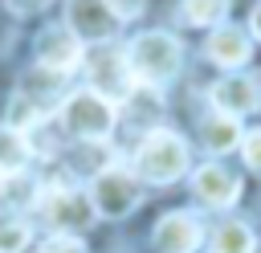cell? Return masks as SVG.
<instances>
[{
	"mask_svg": "<svg viewBox=\"0 0 261 253\" xmlns=\"http://www.w3.org/2000/svg\"><path fill=\"white\" fill-rule=\"evenodd\" d=\"M179 61H184V45L171 37V33H139L130 45H126V65H130V78L135 86H163L179 73Z\"/></svg>",
	"mask_w": 261,
	"mask_h": 253,
	"instance_id": "cell-1",
	"label": "cell"
},
{
	"mask_svg": "<svg viewBox=\"0 0 261 253\" xmlns=\"http://www.w3.org/2000/svg\"><path fill=\"white\" fill-rule=\"evenodd\" d=\"M188 171V143L175 131H147L135 147V175L147 184H175Z\"/></svg>",
	"mask_w": 261,
	"mask_h": 253,
	"instance_id": "cell-2",
	"label": "cell"
},
{
	"mask_svg": "<svg viewBox=\"0 0 261 253\" xmlns=\"http://www.w3.org/2000/svg\"><path fill=\"white\" fill-rule=\"evenodd\" d=\"M86 196H90V204H94L98 216L122 220V216H130V212L139 208V200H143V180L135 175V167L110 163V167H102V171L94 175V184H90Z\"/></svg>",
	"mask_w": 261,
	"mask_h": 253,
	"instance_id": "cell-3",
	"label": "cell"
},
{
	"mask_svg": "<svg viewBox=\"0 0 261 253\" xmlns=\"http://www.w3.org/2000/svg\"><path fill=\"white\" fill-rule=\"evenodd\" d=\"M114 122H118L114 102H106V98L94 94L90 86H86V90H73V94L61 102V127H65L69 135H77V139L102 143V139H110Z\"/></svg>",
	"mask_w": 261,
	"mask_h": 253,
	"instance_id": "cell-4",
	"label": "cell"
},
{
	"mask_svg": "<svg viewBox=\"0 0 261 253\" xmlns=\"http://www.w3.org/2000/svg\"><path fill=\"white\" fill-rule=\"evenodd\" d=\"M37 208H41L45 224H49V229H57V233L90 229V220L98 216L86 192H77V188H61V184L41 188V192H37Z\"/></svg>",
	"mask_w": 261,
	"mask_h": 253,
	"instance_id": "cell-5",
	"label": "cell"
},
{
	"mask_svg": "<svg viewBox=\"0 0 261 253\" xmlns=\"http://www.w3.org/2000/svg\"><path fill=\"white\" fill-rule=\"evenodd\" d=\"M86 73H90V90L102 94L106 102H126L135 94V78H130V65H126V53L102 45L86 57Z\"/></svg>",
	"mask_w": 261,
	"mask_h": 253,
	"instance_id": "cell-6",
	"label": "cell"
},
{
	"mask_svg": "<svg viewBox=\"0 0 261 253\" xmlns=\"http://www.w3.org/2000/svg\"><path fill=\"white\" fill-rule=\"evenodd\" d=\"M65 29L82 41V45H106L118 29V20L110 16L106 0H69L65 4Z\"/></svg>",
	"mask_w": 261,
	"mask_h": 253,
	"instance_id": "cell-7",
	"label": "cell"
},
{
	"mask_svg": "<svg viewBox=\"0 0 261 253\" xmlns=\"http://www.w3.org/2000/svg\"><path fill=\"white\" fill-rule=\"evenodd\" d=\"M86 57V45L65 29V24H49L41 37H37V65L49 69V73H73Z\"/></svg>",
	"mask_w": 261,
	"mask_h": 253,
	"instance_id": "cell-8",
	"label": "cell"
},
{
	"mask_svg": "<svg viewBox=\"0 0 261 253\" xmlns=\"http://www.w3.org/2000/svg\"><path fill=\"white\" fill-rule=\"evenodd\" d=\"M200 237L204 233H200V220L192 212H167V216H159L151 245H155V253H192L200 245Z\"/></svg>",
	"mask_w": 261,
	"mask_h": 253,
	"instance_id": "cell-9",
	"label": "cell"
},
{
	"mask_svg": "<svg viewBox=\"0 0 261 253\" xmlns=\"http://www.w3.org/2000/svg\"><path fill=\"white\" fill-rule=\"evenodd\" d=\"M212 106L220 110V114H232V118H241V114H253L257 110V102H261V90H257V82L253 78H245V73H228V78H220L216 86H212Z\"/></svg>",
	"mask_w": 261,
	"mask_h": 253,
	"instance_id": "cell-10",
	"label": "cell"
},
{
	"mask_svg": "<svg viewBox=\"0 0 261 253\" xmlns=\"http://www.w3.org/2000/svg\"><path fill=\"white\" fill-rule=\"evenodd\" d=\"M204 53H208L216 65L237 69V65H245V61L253 57V41H249V33H245L241 24H216V29L208 33Z\"/></svg>",
	"mask_w": 261,
	"mask_h": 253,
	"instance_id": "cell-11",
	"label": "cell"
},
{
	"mask_svg": "<svg viewBox=\"0 0 261 253\" xmlns=\"http://www.w3.org/2000/svg\"><path fill=\"white\" fill-rule=\"evenodd\" d=\"M192 188H196V196H200L204 204H212V208H228V204H237V196H241V180H237L224 163H204V167L192 175Z\"/></svg>",
	"mask_w": 261,
	"mask_h": 253,
	"instance_id": "cell-12",
	"label": "cell"
},
{
	"mask_svg": "<svg viewBox=\"0 0 261 253\" xmlns=\"http://www.w3.org/2000/svg\"><path fill=\"white\" fill-rule=\"evenodd\" d=\"M200 135H204V147L212 151V155H224V151H232V147H241V118H232V114H220V110H212L204 122H200Z\"/></svg>",
	"mask_w": 261,
	"mask_h": 253,
	"instance_id": "cell-13",
	"label": "cell"
},
{
	"mask_svg": "<svg viewBox=\"0 0 261 253\" xmlns=\"http://www.w3.org/2000/svg\"><path fill=\"white\" fill-rule=\"evenodd\" d=\"M29 155H33L29 139H24L20 131H12V127H0V180H4V175L24 171Z\"/></svg>",
	"mask_w": 261,
	"mask_h": 253,
	"instance_id": "cell-14",
	"label": "cell"
},
{
	"mask_svg": "<svg viewBox=\"0 0 261 253\" xmlns=\"http://www.w3.org/2000/svg\"><path fill=\"white\" fill-rule=\"evenodd\" d=\"M253 229L241 220H228L212 233V253H253Z\"/></svg>",
	"mask_w": 261,
	"mask_h": 253,
	"instance_id": "cell-15",
	"label": "cell"
},
{
	"mask_svg": "<svg viewBox=\"0 0 261 253\" xmlns=\"http://www.w3.org/2000/svg\"><path fill=\"white\" fill-rule=\"evenodd\" d=\"M179 8H184V20H188V24H200V29H212V24H220V20L228 16V8H232V0H184Z\"/></svg>",
	"mask_w": 261,
	"mask_h": 253,
	"instance_id": "cell-16",
	"label": "cell"
},
{
	"mask_svg": "<svg viewBox=\"0 0 261 253\" xmlns=\"http://www.w3.org/2000/svg\"><path fill=\"white\" fill-rule=\"evenodd\" d=\"M41 110H45V106H37L33 98L16 94V98L8 102V122H4V127H12V131H20V135H24V131H29V127L41 118Z\"/></svg>",
	"mask_w": 261,
	"mask_h": 253,
	"instance_id": "cell-17",
	"label": "cell"
},
{
	"mask_svg": "<svg viewBox=\"0 0 261 253\" xmlns=\"http://www.w3.org/2000/svg\"><path fill=\"white\" fill-rule=\"evenodd\" d=\"M24 245H29V224L16 216H4L0 220V253H20Z\"/></svg>",
	"mask_w": 261,
	"mask_h": 253,
	"instance_id": "cell-18",
	"label": "cell"
},
{
	"mask_svg": "<svg viewBox=\"0 0 261 253\" xmlns=\"http://www.w3.org/2000/svg\"><path fill=\"white\" fill-rule=\"evenodd\" d=\"M41 253H86V245H82V237H73V233H53V237L41 245Z\"/></svg>",
	"mask_w": 261,
	"mask_h": 253,
	"instance_id": "cell-19",
	"label": "cell"
},
{
	"mask_svg": "<svg viewBox=\"0 0 261 253\" xmlns=\"http://www.w3.org/2000/svg\"><path fill=\"white\" fill-rule=\"evenodd\" d=\"M241 155H245L249 171H257V175H261V127H257V131H249V135L241 139Z\"/></svg>",
	"mask_w": 261,
	"mask_h": 253,
	"instance_id": "cell-20",
	"label": "cell"
},
{
	"mask_svg": "<svg viewBox=\"0 0 261 253\" xmlns=\"http://www.w3.org/2000/svg\"><path fill=\"white\" fill-rule=\"evenodd\" d=\"M106 8H110L114 20H135L143 12V0H106Z\"/></svg>",
	"mask_w": 261,
	"mask_h": 253,
	"instance_id": "cell-21",
	"label": "cell"
},
{
	"mask_svg": "<svg viewBox=\"0 0 261 253\" xmlns=\"http://www.w3.org/2000/svg\"><path fill=\"white\" fill-rule=\"evenodd\" d=\"M49 0H8V8L16 12V16H33V12H41Z\"/></svg>",
	"mask_w": 261,
	"mask_h": 253,
	"instance_id": "cell-22",
	"label": "cell"
},
{
	"mask_svg": "<svg viewBox=\"0 0 261 253\" xmlns=\"http://www.w3.org/2000/svg\"><path fill=\"white\" fill-rule=\"evenodd\" d=\"M253 37H257V41H261V4H257V8H253Z\"/></svg>",
	"mask_w": 261,
	"mask_h": 253,
	"instance_id": "cell-23",
	"label": "cell"
}]
</instances>
